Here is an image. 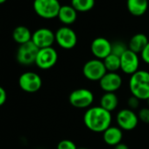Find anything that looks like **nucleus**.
I'll list each match as a JSON object with an SVG mask.
<instances>
[{
  "mask_svg": "<svg viewBox=\"0 0 149 149\" xmlns=\"http://www.w3.org/2000/svg\"><path fill=\"white\" fill-rule=\"evenodd\" d=\"M148 42H149V40L146 37V35H145L144 33L134 34L129 41L128 49H130L131 51H132L136 54L141 53Z\"/></svg>",
  "mask_w": 149,
  "mask_h": 149,
  "instance_id": "f3484780",
  "label": "nucleus"
},
{
  "mask_svg": "<svg viewBox=\"0 0 149 149\" xmlns=\"http://www.w3.org/2000/svg\"><path fill=\"white\" fill-rule=\"evenodd\" d=\"M57 149H78L77 145L70 139H62L57 145Z\"/></svg>",
  "mask_w": 149,
  "mask_h": 149,
  "instance_id": "b1692460",
  "label": "nucleus"
},
{
  "mask_svg": "<svg viewBox=\"0 0 149 149\" xmlns=\"http://www.w3.org/2000/svg\"><path fill=\"white\" fill-rule=\"evenodd\" d=\"M32 41L39 49L51 47L55 41V33L48 28H40L33 33Z\"/></svg>",
  "mask_w": 149,
  "mask_h": 149,
  "instance_id": "f8f14e48",
  "label": "nucleus"
},
{
  "mask_svg": "<svg viewBox=\"0 0 149 149\" xmlns=\"http://www.w3.org/2000/svg\"><path fill=\"white\" fill-rule=\"evenodd\" d=\"M146 101H147V104H148V106H149V98H148V99H147Z\"/></svg>",
  "mask_w": 149,
  "mask_h": 149,
  "instance_id": "7c9ffc66",
  "label": "nucleus"
},
{
  "mask_svg": "<svg viewBox=\"0 0 149 149\" xmlns=\"http://www.w3.org/2000/svg\"><path fill=\"white\" fill-rule=\"evenodd\" d=\"M107 72H117L120 69V57L111 54L103 60Z\"/></svg>",
  "mask_w": 149,
  "mask_h": 149,
  "instance_id": "4be33fe9",
  "label": "nucleus"
},
{
  "mask_svg": "<svg viewBox=\"0 0 149 149\" xmlns=\"http://www.w3.org/2000/svg\"><path fill=\"white\" fill-rule=\"evenodd\" d=\"M123 139V130H121L118 126L111 125L107 130L103 132V139L104 141L111 146H115L118 144L121 143Z\"/></svg>",
  "mask_w": 149,
  "mask_h": 149,
  "instance_id": "2eb2a0df",
  "label": "nucleus"
},
{
  "mask_svg": "<svg viewBox=\"0 0 149 149\" xmlns=\"http://www.w3.org/2000/svg\"><path fill=\"white\" fill-rule=\"evenodd\" d=\"M106 73L107 70L104 61L96 58L88 61L83 67L84 76L86 79L92 82H99Z\"/></svg>",
  "mask_w": 149,
  "mask_h": 149,
  "instance_id": "39448f33",
  "label": "nucleus"
},
{
  "mask_svg": "<svg viewBox=\"0 0 149 149\" xmlns=\"http://www.w3.org/2000/svg\"><path fill=\"white\" fill-rule=\"evenodd\" d=\"M138 115L131 109H122L116 116L118 126L124 131H132L136 128L139 123Z\"/></svg>",
  "mask_w": 149,
  "mask_h": 149,
  "instance_id": "9d476101",
  "label": "nucleus"
},
{
  "mask_svg": "<svg viewBox=\"0 0 149 149\" xmlns=\"http://www.w3.org/2000/svg\"><path fill=\"white\" fill-rule=\"evenodd\" d=\"M78 149H88V148H84V147H81V148H78Z\"/></svg>",
  "mask_w": 149,
  "mask_h": 149,
  "instance_id": "2f4dec72",
  "label": "nucleus"
},
{
  "mask_svg": "<svg viewBox=\"0 0 149 149\" xmlns=\"http://www.w3.org/2000/svg\"><path fill=\"white\" fill-rule=\"evenodd\" d=\"M55 41L63 49H72L77 43V35L68 26L60 27L55 33Z\"/></svg>",
  "mask_w": 149,
  "mask_h": 149,
  "instance_id": "6e6552de",
  "label": "nucleus"
},
{
  "mask_svg": "<svg viewBox=\"0 0 149 149\" xmlns=\"http://www.w3.org/2000/svg\"><path fill=\"white\" fill-rule=\"evenodd\" d=\"M95 6V0H71V6L77 13L91 11Z\"/></svg>",
  "mask_w": 149,
  "mask_h": 149,
  "instance_id": "412c9836",
  "label": "nucleus"
},
{
  "mask_svg": "<svg viewBox=\"0 0 149 149\" xmlns=\"http://www.w3.org/2000/svg\"><path fill=\"white\" fill-rule=\"evenodd\" d=\"M77 12L71 6H63L61 7L58 19L64 25H71L77 20Z\"/></svg>",
  "mask_w": 149,
  "mask_h": 149,
  "instance_id": "a211bd4d",
  "label": "nucleus"
},
{
  "mask_svg": "<svg viewBox=\"0 0 149 149\" xmlns=\"http://www.w3.org/2000/svg\"><path fill=\"white\" fill-rule=\"evenodd\" d=\"M91 50L96 59L103 61L111 54V43L104 37H98L91 42Z\"/></svg>",
  "mask_w": 149,
  "mask_h": 149,
  "instance_id": "4468645a",
  "label": "nucleus"
},
{
  "mask_svg": "<svg viewBox=\"0 0 149 149\" xmlns=\"http://www.w3.org/2000/svg\"><path fill=\"white\" fill-rule=\"evenodd\" d=\"M19 85L20 89L27 93H35L39 91L42 86V80L40 74L35 72H25L19 78Z\"/></svg>",
  "mask_w": 149,
  "mask_h": 149,
  "instance_id": "0eeeda50",
  "label": "nucleus"
},
{
  "mask_svg": "<svg viewBox=\"0 0 149 149\" xmlns=\"http://www.w3.org/2000/svg\"><path fill=\"white\" fill-rule=\"evenodd\" d=\"M68 101L70 104L74 108L89 109L94 102V94L88 89H77L70 93Z\"/></svg>",
  "mask_w": 149,
  "mask_h": 149,
  "instance_id": "20e7f679",
  "label": "nucleus"
},
{
  "mask_svg": "<svg viewBox=\"0 0 149 149\" xmlns=\"http://www.w3.org/2000/svg\"><path fill=\"white\" fill-rule=\"evenodd\" d=\"M126 6L129 13L136 17L142 16L148 9V0H127Z\"/></svg>",
  "mask_w": 149,
  "mask_h": 149,
  "instance_id": "dca6fc26",
  "label": "nucleus"
},
{
  "mask_svg": "<svg viewBox=\"0 0 149 149\" xmlns=\"http://www.w3.org/2000/svg\"><path fill=\"white\" fill-rule=\"evenodd\" d=\"M57 61H58V54L53 47L41 48L38 52L35 60V65L39 68L46 70L53 68L56 64Z\"/></svg>",
  "mask_w": 149,
  "mask_h": 149,
  "instance_id": "1a4fd4ad",
  "label": "nucleus"
},
{
  "mask_svg": "<svg viewBox=\"0 0 149 149\" xmlns=\"http://www.w3.org/2000/svg\"><path fill=\"white\" fill-rule=\"evenodd\" d=\"M118 105V98L115 93L105 92L100 99V106L110 112L116 110Z\"/></svg>",
  "mask_w": 149,
  "mask_h": 149,
  "instance_id": "aec40b11",
  "label": "nucleus"
},
{
  "mask_svg": "<svg viewBox=\"0 0 149 149\" xmlns=\"http://www.w3.org/2000/svg\"><path fill=\"white\" fill-rule=\"evenodd\" d=\"M39 50L40 49L32 40L27 43L19 45L16 53V60L19 64L23 66H30L32 64H35V60Z\"/></svg>",
  "mask_w": 149,
  "mask_h": 149,
  "instance_id": "423d86ee",
  "label": "nucleus"
},
{
  "mask_svg": "<svg viewBox=\"0 0 149 149\" xmlns=\"http://www.w3.org/2000/svg\"><path fill=\"white\" fill-rule=\"evenodd\" d=\"M6 99H7L6 91L2 86H0V106H2L6 104Z\"/></svg>",
  "mask_w": 149,
  "mask_h": 149,
  "instance_id": "cd10ccee",
  "label": "nucleus"
},
{
  "mask_svg": "<svg viewBox=\"0 0 149 149\" xmlns=\"http://www.w3.org/2000/svg\"><path fill=\"white\" fill-rule=\"evenodd\" d=\"M140 54H141L142 61L145 63H146V64L149 65V42L147 43V45L146 46V47L143 49V51L140 53Z\"/></svg>",
  "mask_w": 149,
  "mask_h": 149,
  "instance_id": "bb28decb",
  "label": "nucleus"
},
{
  "mask_svg": "<svg viewBox=\"0 0 149 149\" xmlns=\"http://www.w3.org/2000/svg\"><path fill=\"white\" fill-rule=\"evenodd\" d=\"M128 49L127 46L122 41H115L111 43V54L121 57L122 54Z\"/></svg>",
  "mask_w": 149,
  "mask_h": 149,
  "instance_id": "5701e85b",
  "label": "nucleus"
},
{
  "mask_svg": "<svg viewBox=\"0 0 149 149\" xmlns=\"http://www.w3.org/2000/svg\"><path fill=\"white\" fill-rule=\"evenodd\" d=\"M127 105H128V108L131 109V110H135L139 107V99H138L137 97L132 96L128 98L127 100Z\"/></svg>",
  "mask_w": 149,
  "mask_h": 149,
  "instance_id": "a878e982",
  "label": "nucleus"
},
{
  "mask_svg": "<svg viewBox=\"0 0 149 149\" xmlns=\"http://www.w3.org/2000/svg\"><path fill=\"white\" fill-rule=\"evenodd\" d=\"M111 113L101 106H92L84 113L85 126L94 132H104L111 125Z\"/></svg>",
  "mask_w": 149,
  "mask_h": 149,
  "instance_id": "f257e3e1",
  "label": "nucleus"
},
{
  "mask_svg": "<svg viewBox=\"0 0 149 149\" xmlns=\"http://www.w3.org/2000/svg\"><path fill=\"white\" fill-rule=\"evenodd\" d=\"M129 89L132 96L139 100L149 98V72L138 70L131 76L129 80Z\"/></svg>",
  "mask_w": 149,
  "mask_h": 149,
  "instance_id": "f03ea898",
  "label": "nucleus"
},
{
  "mask_svg": "<svg viewBox=\"0 0 149 149\" xmlns=\"http://www.w3.org/2000/svg\"><path fill=\"white\" fill-rule=\"evenodd\" d=\"M122 77L117 72H107L99 81L100 88L104 92L114 93L122 86Z\"/></svg>",
  "mask_w": 149,
  "mask_h": 149,
  "instance_id": "ddd939ff",
  "label": "nucleus"
},
{
  "mask_svg": "<svg viewBox=\"0 0 149 149\" xmlns=\"http://www.w3.org/2000/svg\"><path fill=\"white\" fill-rule=\"evenodd\" d=\"M33 33L25 26H19L14 28L13 32V39L19 45L27 43L32 40Z\"/></svg>",
  "mask_w": 149,
  "mask_h": 149,
  "instance_id": "6ab92c4d",
  "label": "nucleus"
},
{
  "mask_svg": "<svg viewBox=\"0 0 149 149\" xmlns=\"http://www.w3.org/2000/svg\"><path fill=\"white\" fill-rule=\"evenodd\" d=\"M138 117L139 119L141 120L143 123L149 124V107L142 108L141 110H139L138 113Z\"/></svg>",
  "mask_w": 149,
  "mask_h": 149,
  "instance_id": "393cba45",
  "label": "nucleus"
},
{
  "mask_svg": "<svg viewBox=\"0 0 149 149\" xmlns=\"http://www.w3.org/2000/svg\"><path fill=\"white\" fill-rule=\"evenodd\" d=\"M6 1H7V0H0V5H2V4L6 3Z\"/></svg>",
  "mask_w": 149,
  "mask_h": 149,
  "instance_id": "c756f323",
  "label": "nucleus"
},
{
  "mask_svg": "<svg viewBox=\"0 0 149 149\" xmlns=\"http://www.w3.org/2000/svg\"><path fill=\"white\" fill-rule=\"evenodd\" d=\"M139 59L138 54L127 49L120 57V69L126 74H133L139 69Z\"/></svg>",
  "mask_w": 149,
  "mask_h": 149,
  "instance_id": "9b49d317",
  "label": "nucleus"
},
{
  "mask_svg": "<svg viewBox=\"0 0 149 149\" xmlns=\"http://www.w3.org/2000/svg\"><path fill=\"white\" fill-rule=\"evenodd\" d=\"M113 149H129V147H128L127 145H125V143L121 142V143L118 144L117 146H115Z\"/></svg>",
  "mask_w": 149,
  "mask_h": 149,
  "instance_id": "c85d7f7f",
  "label": "nucleus"
},
{
  "mask_svg": "<svg viewBox=\"0 0 149 149\" xmlns=\"http://www.w3.org/2000/svg\"><path fill=\"white\" fill-rule=\"evenodd\" d=\"M33 6L35 13L46 19H52L58 17L61 7L58 0H34Z\"/></svg>",
  "mask_w": 149,
  "mask_h": 149,
  "instance_id": "7ed1b4c3",
  "label": "nucleus"
}]
</instances>
